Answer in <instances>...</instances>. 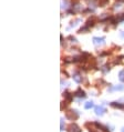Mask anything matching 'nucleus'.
I'll use <instances>...</instances> for the list:
<instances>
[{
	"label": "nucleus",
	"mask_w": 124,
	"mask_h": 132,
	"mask_svg": "<svg viewBox=\"0 0 124 132\" xmlns=\"http://www.w3.org/2000/svg\"><path fill=\"white\" fill-rule=\"evenodd\" d=\"M60 121H61V122H60V123H61V131H63V130H64V120L61 119Z\"/></svg>",
	"instance_id": "obj_14"
},
{
	"label": "nucleus",
	"mask_w": 124,
	"mask_h": 132,
	"mask_svg": "<svg viewBox=\"0 0 124 132\" xmlns=\"http://www.w3.org/2000/svg\"><path fill=\"white\" fill-rule=\"evenodd\" d=\"M124 20V13H123V16H121L119 19H117V21H123Z\"/></svg>",
	"instance_id": "obj_15"
},
{
	"label": "nucleus",
	"mask_w": 124,
	"mask_h": 132,
	"mask_svg": "<svg viewBox=\"0 0 124 132\" xmlns=\"http://www.w3.org/2000/svg\"><path fill=\"white\" fill-rule=\"evenodd\" d=\"M73 80L75 81V82H78V83H80L81 81H82V78L80 77V74L79 73H75L74 75H73Z\"/></svg>",
	"instance_id": "obj_8"
},
{
	"label": "nucleus",
	"mask_w": 124,
	"mask_h": 132,
	"mask_svg": "<svg viewBox=\"0 0 124 132\" xmlns=\"http://www.w3.org/2000/svg\"><path fill=\"white\" fill-rule=\"evenodd\" d=\"M111 105L114 107V108H120V109H123L124 108V104H121V103H117V102H112Z\"/></svg>",
	"instance_id": "obj_9"
},
{
	"label": "nucleus",
	"mask_w": 124,
	"mask_h": 132,
	"mask_svg": "<svg viewBox=\"0 0 124 132\" xmlns=\"http://www.w3.org/2000/svg\"><path fill=\"white\" fill-rule=\"evenodd\" d=\"M121 37H122V38H124V31H122V32H121Z\"/></svg>",
	"instance_id": "obj_16"
},
{
	"label": "nucleus",
	"mask_w": 124,
	"mask_h": 132,
	"mask_svg": "<svg viewBox=\"0 0 124 132\" xmlns=\"http://www.w3.org/2000/svg\"><path fill=\"white\" fill-rule=\"evenodd\" d=\"M94 111H95V114H97V116H103L104 112H105V109H104V107H102V105H98V107H95Z\"/></svg>",
	"instance_id": "obj_4"
},
{
	"label": "nucleus",
	"mask_w": 124,
	"mask_h": 132,
	"mask_svg": "<svg viewBox=\"0 0 124 132\" xmlns=\"http://www.w3.org/2000/svg\"><path fill=\"white\" fill-rule=\"evenodd\" d=\"M78 117H79V113L75 110H70L67 112V118L70 120H75V119H78Z\"/></svg>",
	"instance_id": "obj_2"
},
{
	"label": "nucleus",
	"mask_w": 124,
	"mask_h": 132,
	"mask_svg": "<svg viewBox=\"0 0 124 132\" xmlns=\"http://www.w3.org/2000/svg\"><path fill=\"white\" fill-rule=\"evenodd\" d=\"M84 108H85V109H91V108H93V102H92V101H89V102H86L85 104H84Z\"/></svg>",
	"instance_id": "obj_10"
},
{
	"label": "nucleus",
	"mask_w": 124,
	"mask_h": 132,
	"mask_svg": "<svg viewBox=\"0 0 124 132\" xmlns=\"http://www.w3.org/2000/svg\"><path fill=\"white\" fill-rule=\"evenodd\" d=\"M80 10H82V7H81L80 5H75V7H74V9H73V11H80Z\"/></svg>",
	"instance_id": "obj_11"
},
{
	"label": "nucleus",
	"mask_w": 124,
	"mask_h": 132,
	"mask_svg": "<svg viewBox=\"0 0 124 132\" xmlns=\"http://www.w3.org/2000/svg\"><path fill=\"white\" fill-rule=\"evenodd\" d=\"M124 89V86L122 85H119V86H115V87H112V88L109 89V91H121V90Z\"/></svg>",
	"instance_id": "obj_6"
},
{
	"label": "nucleus",
	"mask_w": 124,
	"mask_h": 132,
	"mask_svg": "<svg viewBox=\"0 0 124 132\" xmlns=\"http://www.w3.org/2000/svg\"><path fill=\"white\" fill-rule=\"evenodd\" d=\"M86 128L89 129V132H105V130L98 123H86Z\"/></svg>",
	"instance_id": "obj_1"
},
{
	"label": "nucleus",
	"mask_w": 124,
	"mask_h": 132,
	"mask_svg": "<svg viewBox=\"0 0 124 132\" xmlns=\"http://www.w3.org/2000/svg\"><path fill=\"white\" fill-rule=\"evenodd\" d=\"M119 78H120L121 81H124V70H122V71L120 72V77Z\"/></svg>",
	"instance_id": "obj_12"
},
{
	"label": "nucleus",
	"mask_w": 124,
	"mask_h": 132,
	"mask_svg": "<svg viewBox=\"0 0 124 132\" xmlns=\"http://www.w3.org/2000/svg\"><path fill=\"white\" fill-rule=\"evenodd\" d=\"M78 22H80V19H77L75 21H72L71 22V27H75L78 24Z\"/></svg>",
	"instance_id": "obj_13"
},
{
	"label": "nucleus",
	"mask_w": 124,
	"mask_h": 132,
	"mask_svg": "<svg viewBox=\"0 0 124 132\" xmlns=\"http://www.w3.org/2000/svg\"><path fill=\"white\" fill-rule=\"evenodd\" d=\"M74 95H77V97H79V98H85V93H84V91H82L81 89H79L74 93Z\"/></svg>",
	"instance_id": "obj_7"
},
{
	"label": "nucleus",
	"mask_w": 124,
	"mask_h": 132,
	"mask_svg": "<svg viewBox=\"0 0 124 132\" xmlns=\"http://www.w3.org/2000/svg\"><path fill=\"white\" fill-rule=\"evenodd\" d=\"M121 132H124V127L122 128V131H121Z\"/></svg>",
	"instance_id": "obj_17"
},
{
	"label": "nucleus",
	"mask_w": 124,
	"mask_h": 132,
	"mask_svg": "<svg viewBox=\"0 0 124 132\" xmlns=\"http://www.w3.org/2000/svg\"><path fill=\"white\" fill-rule=\"evenodd\" d=\"M93 43L95 46H100V44H103L104 43V38H93Z\"/></svg>",
	"instance_id": "obj_5"
},
{
	"label": "nucleus",
	"mask_w": 124,
	"mask_h": 132,
	"mask_svg": "<svg viewBox=\"0 0 124 132\" xmlns=\"http://www.w3.org/2000/svg\"><path fill=\"white\" fill-rule=\"evenodd\" d=\"M68 132H81V129L79 125L75 124V123H71V124L68 127Z\"/></svg>",
	"instance_id": "obj_3"
}]
</instances>
